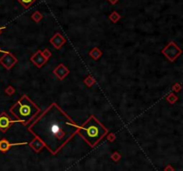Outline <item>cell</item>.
<instances>
[{"instance_id":"cell-1","label":"cell","mask_w":183,"mask_h":171,"mask_svg":"<svg viewBox=\"0 0 183 171\" xmlns=\"http://www.w3.org/2000/svg\"><path fill=\"white\" fill-rule=\"evenodd\" d=\"M79 127L57 104L52 103L29 130L55 154L78 133Z\"/></svg>"},{"instance_id":"cell-2","label":"cell","mask_w":183,"mask_h":171,"mask_svg":"<svg viewBox=\"0 0 183 171\" xmlns=\"http://www.w3.org/2000/svg\"><path fill=\"white\" fill-rule=\"evenodd\" d=\"M78 133L90 146H95L107 133V129L91 116L82 126L79 127Z\"/></svg>"},{"instance_id":"cell-3","label":"cell","mask_w":183,"mask_h":171,"mask_svg":"<svg viewBox=\"0 0 183 171\" xmlns=\"http://www.w3.org/2000/svg\"><path fill=\"white\" fill-rule=\"evenodd\" d=\"M10 112L19 122L26 125L39 114V108L29 100V97L23 95L11 107Z\"/></svg>"},{"instance_id":"cell-4","label":"cell","mask_w":183,"mask_h":171,"mask_svg":"<svg viewBox=\"0 0 183 171\" xmlns=\"http://www.w3.org/2000/svg\"><path fill=\"white\" fill-rule=\"evenodd\" d=\"M163 53L167 56V58L171 61H174L177 56L181 53V50L174 42H170L165 48H163Z\"/></svg>"},{"instance_id":"cell-5","label":"cell","mask_w":183,"mask_h":171,"mask_svg":"<svg viewBox=\"0 0 183 171\" xmlns=\"http://www.w3.org/2000/svg\"><path fill=\"white\" fill-rule=\"evenodd\" d=\"M15 122H18V121L12 120L5 112L1 113L0 114V131L6 132L9 128V126Z\"/></svg>"},{"instance_id":"cell-6","label":"cell","mask_w":183,"mask_h":171,"mask_svg":"<svg viewBox=\"0 0 183 171\" xmlns=\"http://www.w3.org/2000/svg\"><path fill=\"white\" fill-rule=\"evenodd\" d=\"M17 62V59L15 58L13 55H11L9 52L6 53V56H2L0 58V63L6 68V69H10L11 67H13V65Z\"/></svg>"},{"instance_id":"cell-7","label":"cell","mask_w":183,"mask_h":171,"mask_svg":"<svg viewBox=\"0 0 183 171\" xmlns=\"http://www.w3.org/2000/svg\"><path fill=\"white\" fill-rule=\"evenodd\" d=\"M30 60L32 61V62L34 63L38 67H41V66H42L43 65H44L45 63L48 60V57H46V56L43 55L42 52L38 51V52H37L36 54L31 57Z\"/></svg>"},{"instance_id":"cell-8","label":"cell","mask_w":183,"mask_h":171,"mask_svg":"<svg viewBox=\"0 0 183 171\" xmlns=\"http://www.w3.org/2000/svg\"><path fill=\"white\" fill-rule=\"evenodd\" d=\"M50 43L56 48H60L64 43H65V39L60 34V33H55L51 39H50Z\"/></svg>"},{"instance_id":"cell-9","label":"cell","mask_w":183,"mask_h":171,"mask_svg":"<svg viewBox=\"0 0 183 171\" xmlns=\"http://www.w3.org/2000/svg\"><path fill=\"white\" fill-rule=\"evenodd\" d=\"M54 74L56 75V76L58 77L60 80H63V79L69 74V70H68L63 64H60L55 70H54Z\"/></svg>"},{"instance_id":"cell-10","label":"cell","mask_w":183,"mask_h":171,"mask_svg":"<svg viewBox=\"0 0 183 171\" xmlns=\"http://www.w3.org/2000/svg\"><path fill=\"white\" fill-rule=\"evenodd\" d=\"M31 19H32L33 21H34L35 22H39L41 20L43 19V15L40 13V12L39 11H35L34 13L31 15Z\"/></svg>"},{"instance_id":"cell-11","label":"cell","mask_w":183,"mask_h":171,"mask_svg":"<svg viewBox=\"0 0 183 171\" xmlns=\"http://www.w3.org/2000/svg\"><path fill=\"white\" fill-rule=\"evenodd\" d=\"M17 1H18L25 9H27V8H29V6L33 4V3L36 2L37 0H17Z\"/></svg>"},{"instance_id":"cell-12","label":"cell","mask_w":183,"mask_h":171,"mask_svg":"<svg viewBox=\"0 0 183 171\" xmlns=\"http://www.w3.org/2000/svg\"><path fill=\"white\" fill-rule=\"evenodd\" d=\"M121 19V15H119V14L117 13V12H113L111 15H109V20L111 21L112 22H114V23H115V22H117L118 21Z\"/></svg>"},{"instance_id":"cell-13","label":"cell","mask_w":183,"mask_h":171,"mask_svg":"<svg viewBox=\"0 0 183 171\" xmlns=\"http://www.w3.org/2000/svg\"><path fill=\"white\" fill-rule=\"evenodd\" d=\"M89 55L92 56V57H93L94 59H95V60H97V59H98L99 57L101 56L102 53H101V51L99 50L97 47H95V48L92 49V51L89 53Z\"/></svg>"},{"instance_id":"cell-14","label":"cell","mask_w":183,"mask_h":171,"mask_svg":"<svg viewBox=\"0 0 183 171\" xmlns=\"http://www.w3.org/2000/svg\"><path fill=\"white\" fill-rule=\"evenodd\" d=\"M10 144L6 140L0 141V151H6L9 148Z\"/></svg>"},{"instance_id":"cell-15","label":"cell","mask_w":183,"mask_h":171,"mask_svg":"<svg viewBox=\"0 0 183 171\" xmlns=\"http://www.w3.org/2000/svg\"><path fill=\"white\" fill-rule=\"evenodd\" d=\"M84 82L87 84V85L88 86V87H91L92 85H93L94 83H95V80H94L92 77H90V76H88V78L86 79V80L84 81Z\"/></svg>"},{"instance_id":"cell-16","label":"cell","mask_w":183,"mask_h":171,"mask_svg":"<svg viewBox=\"0 0 183 171\" xmlns=\"http://www.w3.org/2000/svg\"><path fill=\"white\" fill-rule=\"evenodd\" d=\"M167 100H168V101L170 102V103H174V102L177 100V97L175 96V95L173 94V93H172V94L169 95V97L167 98Z\"/></svg>"},{"instance_id":"cell-17","label":"cell","mask_w":183,"mask_h":171,"mask_svg":"<svg viewBox=\"0 0 183 171\" xmlns=\"http://www.w3.org/2000/svg\"><path fill=\"white\" fill-rule=\"evenodd\" d=\"M14 91H15V90L13 89L12 86H8L7 88L6 89V92L7 93L8 95H12V94H13L14 93Z\"/></svg>"},{"instance_id":"cell-18","label":"cell","mask_w":183,"mask_h":171,"mask_svg":"<svg viewBox=\"0 0 183 171\" xmlns=\"http://www.w3.org/2000/svg\"><path fill=\"white\" fill-rule=\"evenodd\" d=\"M173 90L174 91H179V90H180V86L179 85V84H175V85H174V87H173Z\"/></svg>"},{"instance_id":"cell-19","label":"cell","mask_w":183,"mask_h":171,"mask_svg":"<svg viewBox=\"0 0 183 171\" xmlns=\"http://www.w3.org/2000/svg\"><path fill=\"white\" fill-rule=\"evenodd\" d=\"M108 1H109V2L111 3L112 5H115L116 3H117L118 1H119V0H108Z\"/></svg>"},{"instance_id":"cell-20","label":"cell","mask_w":183,"mask_h":171,"mask_svg":"<svg viewBox=\"0 0 183 171\" xmlns=\"http://www.w3.org/2000/svg\"><path fill=\"white\" fill-rule=\"evenodd\" d=\"M4 29H6V28H5V27H0V34H1V32H2Z\"/></svg>"},{"instance_id":"cell-21","label":"cell","mask_w":183,"mask_h":171,"mask_svg":"<svg viewBox=\"0 0 183 171\" xmlns=\"http://www.w3.org/2000/svg\"><path fill=\"white\" fill-rule=\"evenodd\" d=\"M0 52H2V53H5V54H6V53H7L8 51H5V50H1V49H0Z\"/></svg>"}]
</instances>
